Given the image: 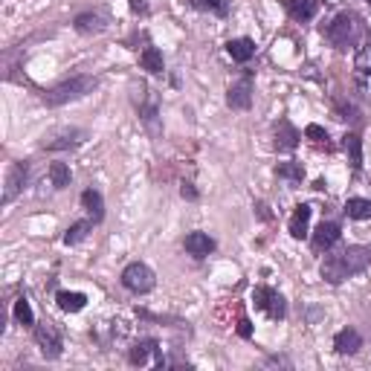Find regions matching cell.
I'll use <instances>...</instances> for the list:
<instances>
[{"instance_id": "1", "label": "cell", "mask_w": 371, "mask_h": 371, "mask_svg": "<svg viewBox=\"0 0 371 371\" xmlns=\"http://www.w3.org/2000/svg\"><path fill=\"white\" fill-rule=\"evenodd\" d=\"M368 267H371V247L354 244V247H346L342 253L325 256L322 267H319V276L325 278L328 284H342L346 278L360 276V273H366Z\"/></svg>"}, {"instance_id": "2", "label": "cell", "mask_w": 371, "mask_h": 371, "mask_svg": "<svg viewBox=\"0 0 371 371\" xmlns=\"http://www.w3.org/2000/svg\"><path fill=\"white\" fill-rule=\"evenodd\" d=\"M93 87H96V78L93 76H73V78H67V82H61L52 90H47L44 102L49 104V108H58V104H67V102H76V99L87 96Z\"/></svg>"}, {"instance_id": "3", "label": "cell", "mask_w": 371, "mask_h": 371, "mask_svg": "<svg viewBox=\"0 0 371 371\" xmlns=\"http://www.w3.org/2000/svg\"><path fill=\"white\" fill-rule=\"evenodd\" d=\"M325 38L334 49H348L357 38H360V21L351 12H339V15L325 26Z\"/></svg>"}, {"instance_id": "4", "label": "cell", "mask_w": 371, "mask_h": 371, "mask_svg": "<svg viewBox=\"0 0 371 371\" xmlns=\"http://www.w3.org/2000/svg\"><path fill=\"white\" fill-rule=\"evenodd\" d=\"M122 284H125V290H131V293H151L154 284H157V276L148 264L134 261L122 270Z\"/></svg>"}, {"instance_id": "5", "label": "cell", "mask_w": 371, "mask_h": 371, "mask_svg": "<svg viewBox=\"0 0 371 371\" xmlns=\"http://www.w3.org/2000/svg\"><path fill=\"white\" fill-rule=\"evenodd\" d=\"M35 342H38V348H41V354L47 357V360H58L61 351H64V342H61L58 328L52 325V322H47V319L35 325Z\"/></svg>"}, {"instance_id": "6", "label": "cell", "mask_w": 371, "mask_h": 371, "mask_svg": "<svg viewBox=\"0 0 371 371\" xmlns=\"http://www.w3.org/2000/svg\"><path fill=\"white\" fill-rule=\"evenodd\" d=\"M253 302H256V308L267 313L273 322L284 319V313H287V304H284V296L278 293V290H273V287H256V293H253Z\"/></svg>"}, {"instance_id": "7", "label": "cell", "mask_w": 371, "mask_h": 371, "mask_svg": "<svg viewBox=\"0 0 371 371\" xmlns=\"http://www.w3.org/2000/svg\"><path fill=\"white\" fill-rule=\"evenodd\" d=\"M354 82L366 96H371V38L366 41V47H360L354 58Z\"/></svg>"}, {"instance_id": "8", "label": "cell", "mask_w": 371, "mask_h": 371, "mask_svg": "<svg viewBox=\"0 0 371 371\" xmlns=\"http://www.w3.org/2000/svg\"><path fill=\"white\" fill-rule=\"evenodd\" d=\"M26 177H30V166L26 163H12L9 175H6V192H3V203H12L15 197L23 192Z\"/></svg>"}, {"instance_id": "9", "label": "cell", "mask_w": 371, "mask_h": 371, "mask_svg": "<svg viewBox=\"0 0 371 371\" xmlns=\"http://www.w3.org/2000/svg\"><path fill=\"white\" fill-rule=\"evenodd\" d=\"M227 104L232 111H249V104H253V82H249V78L235 82L227 93Z\"/></svg>"}, {"instance_id": "10", "label": "cell", "mask_w": 371, "mask_h": 371, "mask_svg": "<svg viewBox=\"0 0 371 371\" xmlns=\"http://www.w3.org/2000/svg\"><path fill=\"white\" fill-rule=\"evenodd\" d=\"M339 238H342L339 223L337 221H322L319 227H316V232H313V249H319V253H322V249H330L339 241Z\"/></svg>"}, {"instance_id": "11", "label": "cell", "mask_w": 371, "mask_h": 371, "mask_svg": "<svg viewBox=\"0 0 371 371\" xmlns=\"http://www.w3.org/2000/svg\"><path fill=\"white\" fill-rule=\"evenodd\" d=\"M302 134L293 128V122L290 119H278V125H276V148L278 151H293L296 145H299Z\"/></svg>"}, {"instance_id": "12", "label": "cell", "mask_w": 371, "mask_h": 371, "mask_svg": "<svg viewBox=\"0 0 371 371\" xmlns=\"http://www.w3.org/2000/svg\"><path fill=\"white\" fill-rule=\"evenodd\" d=\"M73 26L82 35H96V32H104L108 30V18L102 15V12H82V15H76Z\"/></svg>"}, {"instance_id": "13", "label": "cell", "mask_w": 371, "mask_h": 371, "mask_svg": "<svg viewBox=\"0 0 371 371\" xmlns=\"http://www.w3.org/2000/svg\"><path fill=\"white\" fill-rule=\"evenodd\" d=\"M284 6L290 12V18L304 23V21H313L316 12L322 9V0H284Z\"/></svg>"}, {"instance_id": "14", "label": "cell", "mask_w": 371, "mask_h": 371, "mask_svg": "<svg viewBox=\"0 0 371 371\" xmlns=\"http://www.w3.org/2000/svg\"><path fill=\"white\" fill-rule=\"evenodd\" d=\"M334 348H337V354H357L363 348V337H360V330L357 328H342L339 334L334 337Z\"/></svg>"}, {"instance_id": "15", "label": "cell", "mask_w": 371, "mask_h": 371, "mask_svg": "<svg viewBox=\"0 0 371 371\" xmlns=\"http://www.w3.org/2000/svg\"><path fill=\"white\" fill-rule=\"evenodd\" d=\"M183 247H186V253H189V256L206 258L212 249H215V241H212L206 232H189V235H186V241H183Z\"/></svg>"}, {"instance_id": "16", "label": "cell", "mask_w": 371, "mask_h": 371, "mask_svg": "<svg viewBox=\"0 0 371 371\" xmlns=\"http://www.w3.org/2000/svg\"><path fill=\"white\" fill-rule=\"evenodd\" d=\"M311 215H313V209H311L308 203H299V206H296L293 218H290V223H287V229H290V235H293L296 241H302V238L308 235V223H311Z\"/></svg>"}, {"instance_id": "17", "label": "cell", "mask_w": 371, "mask_h": 371, "mask_svg": "<svg viewBox=\"0 0 371 371\" xmlns=\"http://www.w3.org/2000/svg\"><path fill=\"white\" fill-rule=\"evenodd\" d=\"M85 131H64V134H58V137H49V139H44V148H49V151H64V148H76V145H82L85 142Z\"/></svg>"}, {"instance_id": "18", "label": "cell", "mask_w": 371, "mask_h": 371, "mask_svg": "<svg viewBox=\"0 0 371 371\" xmlns=\"http://www.w3.org/2000/svg\"><path fill=\"white\" fill-rule=\"evenodd\" d=\"M227 52H229L232 61L247 64L249 58L256 56V41H253V38H232V41L227 44Z\"/></svg>"}, {"instance_id": "19", "label": "cell", "mask_w": 371, "mask_h": 371, "mask_svg": "<svg viewBox=\"0 0 371 371\" xmlns=\"http://www.w3.org/2000/svg\"><path fill=\"white\" fill-rule=\"evenodd\" d=\"M151 354H160V346H157V339H139L137 346L128 351V360H131V366H145Z\"/></svg>"}, {"instance_id": "20", "label": "cell", "mask_w": 371, "mask_h": 371, "mask_svg": "<svg viewBox=\"0 0 371 371\" xmlns=\"http://www.w3.org/2000/svg\"><path fill=\"white\" fill-rule=\"evenodd\" d=\"M82 206L87 209V215H90V221H102L104 218V201H102V194L96 192V189H85L82 192Z\"/></svg>"}, {"instance_id": "21", "label": "cell", "mask_w": 371, "mask_h": 371, "mask_svg": "<svg viewBox=\"0 0 371 371\" xmlns=\"http://www.w3.org/2000/svg\"><path fill=\"white\" fill-rule=\"evenodd\" d=\"M139 64H142V70H148L151 76H160V73L166 70L163 52L157 49V47H145V49H142V56H139Z\"/></svg>"}, {"instance_id": "22", "label": "cell", "mask_w": 371, "mask_h": 371, "mask_svg": "<svg viewBox=\"0 0 371 371\" xmlns=\"http://www.w3.org/2000/svg\"><path fill=\"white\" fill-rule=\"evenodd\" d=\"M342 145H346V154H348V160H351V168L360 171L363 168V139H360V134H346Z\"/></svg>"}, {"instance_id": "23", "label": "cell", "mask_w": 371, "mask_h": 371, "mask_svg": "<svg viewBox=\"0 0 371 371\" xmlns=\"http://www.w3.org/2000/svg\"><path fill=\"white\" fill-rule=\"evenodd\" d=\"M56 302H58V308L64 313H78L87 304V296L85 293H70V290H61V293L56 296Z\"/></svg>"}, {"instance_id": "24", "label": "cell", "mask_w": 371, "mask_h": 371, "mask_svg": "<svg viewBox=\"0 0 371 371\" xmlns=\"http://www.w3.org/2000/svg\"><path fill=\"white\" fill-rule=\"evenodd\" d=\"M346 215L354 218V221H368L371 218V201H366V197H348Z\"/></svg>"}, {"instance_id": "25", "label": "cell", "mask_w": 371, "mask_h": 371, "mask_svg": "<svg viewBox=\"0 0 371 371\" xmlns=\"http://www.w3.org/2000/svg\"><path fill=\"white\" fill-rule=\"evenodd\" d=\"M93 223H96V221H76L73 227H70L67 232H64V244L73 247V244H78V241H85L87 232L93 229Z\"/></svg>"}, {"instance_id": "26", "label": "cell", "mask_w": 371, "mask_h": 371, "mask_svg": "<svg viewBox=\"0 0 371 371\" xmlns=\"http://www.w3.org/2000/svg\"><path fill=\"white\" fill-rule=\"evenodd\" d=\"M70 180H73V175H70V166L67 163H52L49 166V183L56 186V189H67Z\"/></svg>"}, {"instance_id": "27", "label": "cell", "mask_w": 371, "mask_h": 371, "mask_svg": "<svg viewBox=\"0 0 371 371\" xmlns=\"http://www.w3.org/2000/svg\"><path fill=\"white\" fill-rule=\"evenodd\" d=\"M276 175L282 180H287V183H302L304 180V168H302V163H282L276 168Z\"/></svg>"}, {"instance_id": "28", "label": "cell", "mask_w": 371, "mask_h": 371, "mask_svg": "<svg viewBox=\"0 0 371 371\" xmlns=\"http://www.w3.org/2000/svg\"><path fill=\"white\" fill-rule=\"evenodd\" d=\"M15 319H18L21 325H35L32 304H30V299H26V296H21V299L15 302Z\"/></svg>"}, {"instance_id": "29", "label": "cell", "mask_w": 371, "mask_h": 371, "mask_svg": "<svg viewBox=\"0 0 371 371\" xmlns=\"http://www.w3.org/2000/svg\"><path fill=\"white\" fill-rule=\"evenodd\" d=\"M304 137L313 139L316 145H325V148H328V131L322 125H308V128H304Z\"/></svg>"}, {"instance_id": "30", "label": "cell", "mask_w": 371, "mask_h": 371, "mask_svg": "<svg viewBox=\"0 0 371 371\" xmlns=\"http://www.w3.org/2000/svg\"><path fill=\"white\" fill-rule=\"evenodd\" d=\"M197 9H209V12H218V15H227V0H192Z\"/></svg>"}, {"instance_id": "31", "label": "cell", "mask_w": 371, "mask_h": 371, "mask_svg": "<svg viewBox=\"0 0 371 371\" xmlns=\"http://www.w3.org/2000/svg\"><path fill=\"white\" fill-rule=\"evenodd\" d=\"M131 12L134 15H148V0H131Z\"/></svg>"}, {"instance_id": "32", "label": "cell", "mask_w": 371, "mask_h": 371, "mask_svg": "<svg viewBox=\"0 0 371 371\" xmlns=\"http://www.w3.org/2000/svg\"><path fill=\"white\" fill-rule=\"evenodd\" d=\"M180 194L186 197V201H197V189L192 183H183V189H180Z\"/></svg>"}, {"instance_id": "33", "label": "cell", "mask_w": 371, "mask_h": 371, "mask_svg": "<svg viewBox=\"0 0 371 371\" xmlns=\"http://www.w3.org/2000/svg\"><path fill=\"white\" fill-rule=\"evenodd\" d=\"M238 334H241L244 339L253 337V325H249V319H241V322H238Z\"/></svg>"}, {"instance_id": "34", "label": "cell", "mask_w": 371, "mask_h": 371, "mask_svg": "<svg viewBox=\"0 0 371 371\" xmlns=\"http://www.w3.org/2000/svg\"><path fill=\"white\" fill-rule=\"evenodd\" d=\"M368 3H371V0H368Z\"/></svg>"}]
</instances>
